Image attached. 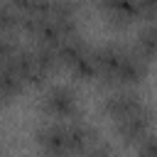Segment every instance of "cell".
Here are the masks:
<instances>
[{
  "instance_id": "4",
  "label": "cell",
  "mask_w": 157,
  "mask_h": 157,
  "mask_svg": "<svg viewBox=\"0 0 157 157\" xmlns=\"http://www.w3.org/2000/svg\"><path fill=\"white\" fill-rule=\"evenodd\" d=\"M142 103H145V101H142V96H140L135 88H130V86H118V88H113L108 96H103V101H101V113H103L105 118H110V120H118V118L132 113L135 108H140Z\"/></svg>"
},
{
  "instance_id": "10",
  "label": "cell",
  "mask_w": 157,
  "mask_h": 157,
  "mask_svg": "<svg viewBox=\"0 0 157 157\" xmlns=\"http://www.w3.org/2000/svg\"><path fill=\"white\" fill-rule=\"evenodd\" d=\"M135 49L147 61H157V22L155 20H145V25L137 29Z\"/></svg>"
},
{
  "instance_id": "17",
  "label": "cell",
  "mask_w": 157,
  "mask_h": 157,
  "mask_svg": "<svg viewBox=\"0 0 157 157\" xmlns=\"http://www.w3.org/2000/svg\"><path fill=\"white\" fill-rule=\"evenodd\" d=\"M142 20H157V0H137Z\"/></svg>"
},
{
  "instance_id": "18",
  "label": "cell",
  "mask_w": 157,
  "mask_h": 157,
  "mask_svg": "<svg viewBox=\"0 0 157 157\" xmlns=\"http://www.w3.org/2000/svg\"><path fill=\"white\" fill-rule=\"evenodd\" d=\"M110 152H113V147H110V145H105L101 137H98V140L93 142V147L88 150V155H110Z\"/></svg>"
},
{
  "instance_id": "3",
  "label": "cell",
  "mask_w": 157,
  "mask_h": 157,
  "mask_svg": "<svg viewBox=\"0 0 157 157\" xmlns=\"http://www.w3.org/2000/svg\"><path fill=\"white\" fill-rule=\"evenodd\" d=\"M147 69H150V61H147L135 47H128V44H125V52H123V56H120V64H118V69H115V74H113L110 86H113V88H118V86H130V88H135L137 83L145 81Z\"/></svg>"
},
{
  "instance_id": "9",
  "label": "cell",
  "mask_w": 157,
  "mask_h": 157,
  "mask_svg": "<svg viewBox=\"0 0 157 157\" xmlns=\"http://www.w3.org/2000/svg\"><path fill=\"white\" fill-rule=\"evenodd\" d=\"M123 52H125V44H120V42H108V44H101V47L96 49L98 78H101L105 86H110L113 74H115V69H118V64H120Z\"/></svg>"
},
{
  "instance_id": "6",
  "label": "cell",
  "mask_w": 157,
  "mask_h": 157,
  "mask_svg": "<svg viewBox=\"0 0 157 157\" xmlns=\"http://www.w3.org/2000/svg\"><path fill=\"white\" fill-rule=\"evenodd\" d=\"M37 145L47 155H69V140H66V123L52 120L44 128L37 130Z\"/></svg>"
},
{
  "instance_id": "2",
  "label": "cell",
  "mask_w": 157,
  "mask_h": 157,
  "mask_svg": "<svg viewBox=\"0 0 157 157\" xmlns=\"http://www.w3.org/2000/svg\"><path fill=\"white\" fill-rule=\"evenodd\" d=\"M152 120H155V110L142 103L140 108H135L132 113L113 120L115 125V135L120 137L123 145H130V147H137L150 132H152Z\"/></svg>"
},
{
  "instance_id": "14",
  "label": "cell",
  "mask_w": 157,
  "mask_h": 157,
  "mask_svg": "<svg viewBox=\"0 0 157 157\" xmlns=\"http://www.w3.org/2000/svg\"><path fill=\"white\" fill-rule=\"evenodd\" d=\"M20 22H22V12L12 2L0 0V34L2 37H12L20 29Z\"/></svg>"
},
{
  "instance_id": "16",
  "label": "cell",
  "mask_w": 157,
  "mask_h": 157,
  "mask_svg": "<svg viewBox=\"0 0 157 157\" xmlns=\"http://www.w3.org/2000/svg\"><path fill=\"white\" fill-rule=\"evenodd\" d=\"M17 47H20V44L12 42V37H2V34H0V69H5V66L12 64V56H15Z\"/></svg>"
},
{
  "instance_id": "13",
  "label": "cell",
  "mask_w": 157,
  "mask_h": 157,
  "mask_svg": "<svg viewBox=\"0 0 157 157\" xmlns=\"http://www.w3.org/2000/svg\"><path fill=\"white\" fill-rule=\"evenodd\" d=\"M22 91H25V81L17 76V71L12 66L0 69V103L15 101Z\"/></svg>"
},
{
  "instance_id": "12",
  "label": "cell",
  "mask_w": 157,
  "mask_h": 157,
  "mask_svg": "<svg viewBox=\"0 0 157 157\" xmlns=\"http://www.w3.org/2000/svg\"><path fill=\"white\" fill-rule=\"evenodd\" d=\"M66 69L71 71V76H74L76 81H93V78H98L96 49H93V47H91V49H86V52H83L78 59H74Z\"/></svg>"
},
{
  "instance_id": "19",
  "label": "cell",
  "mask_w": 157,
  "mask_h": 157,
  "mask_svg": "<svg viewBox=\"0 0 157 157\" xmlns=\"http://www.w3.org/2000/svg\"><path fill=\"white\" fill-rule=\"evenodd\" d=\"M155 22H157V20H155Z\"/></svg>"
},
{
  "instance_id": "7",
  "label": "cell",
  "mask_w": 157,
  "mask_h": 157,
  "mask_svg": "<svg viewBox=\"0 0 157 157\" xmlns=\"http://www.w3.org/2000/svg\"><path fill=\"white\" fill-rule=\"evenodd\" d=\"M64 123H66L69 155H88V150L98 140V132L81 118H71V120H64Z\"/></svg>"
},
{
  "instance_id": "11",
  "label": "cell",
  "mask_w": 157,
  "mask_h": 157,
  "mask_svg": "<svg viewBox=\"0 0 157 157\" xmlns=\"http://www.w3.org/2000/svg\"><path fill=\"white\" fill-rule=\"evenodd\" d=\"M86 49H91V44L78 34V32H74V34H69V37H64L59 44H56V54H59V64L61 66H69L74 59H78Z\"/></svg>"
},
{
  "instance_id": "1",
  "label": "cell",
  "mask_w": 157,
  "mask_h": 157,
  "mask_svg": "<svg viewBox=\"0 0 157 157\" xmlns=\"http://www.w3.org/2000/svg\"><path fill=\"white\" fill-rule=\"evenodd\" d=\"M39 110L52 118V120H71V118H81V103H78V93L66 86V83H56L52 88L44 91V96L39 98Z\"/></svg>"
},
{
  "instance_id": "5",
  "label": "cell",
  "mask_w": 157,
  "mask_h": 157,
  "mask_svg": "<svg viewBox=\"0 0 157 157\" xmlns=\"http://www.w3.org/2000/svg\"><path fill=\"white\" fill-rule=\"evenodd\" d=\"M10 66L25 81V86H42L49 78V74L42 69V64H39V59H37V54H34L32 47H17Z\"/></svg>"
},
{
  "instance_id": "8",
  "label": "cell",
  "mask_w": 157,
  "mask_h": 157,
  "mask_svg": "<svg viewBox=\"0 0 157 157\" xmlns=\"http://www.w3.org/2000/svg\"><path fill=\"white\" fill-rule=\"evenodd\" d=\"M101 12L113 27H125L140 20V2L137 0H98Z\"/></svg>"
},
{
  "instance_id": "15",
  "label": "cell",
  "mask_w": 157,
  "mask_h": 157,
  "mask_svg": "<svg viewBox=\"0 0 157 157\" xmlns=\"http://www.w3.org/2000/svg\"><path fill=\"white\" fill-rule=\"evenodd\" d=\"M12 2L22 15H42V17H49V7H52V0H7Z\"/></svg>"
}]
</instances>
